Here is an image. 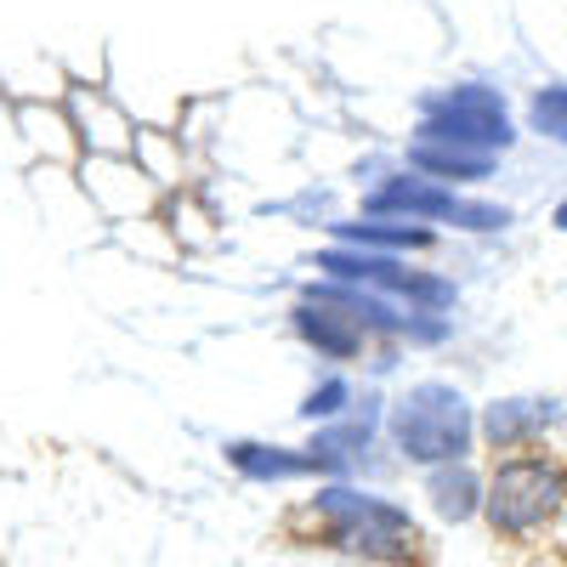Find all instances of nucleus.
<instances>
[{"mask_svg": "<svg viewBox=\"0 0 567 567\" xmlns=\"http://www.w3.org/2000/svg\"><path fill=\"white\" fill-rule=\"evenodd\" d=\"M336 239L352 245V250H425V245H432V227L369 216V221H341V227H336Z\"/></svg>", "mask_w": 567, "mask_h": 567, "instance_id": "f8f14e48", "label": "nucleus"}, {"mask_svg": "<svg viewBox=\"0 0 567 567\" xmlns=\"http://www.w3.org/2000/svg\"><path fill=\"white\" fill-rule=\"evenodd\" d=\"M227 460L245 471L250 483H290V477H312L318 454H301V449H267V443H227Z\"/></svg>", "mask_w": 567, "mask_h": 567, "instance_id": "9b49d317", "label": "nucleus"}, {"mask_svg": "<svg viewBox=\"0 0 567 567\" xmlns=\"http://www.w3.org/2000/svg\"><path fill=\"white\" fill-rule=\"evenodd\" d=\"M534 131L567 142V85H550V91H539V97H534Z\"/></svg>", "mask_w": 567, "mask_h": 567, "instance_id": "dca6fc26", "label": "nucleus"}, {"mask_svg": "<svg viewBox=\"0 0 567 567\" xmlns=\"http://www.w3.org/2000/svg\"><path fill=\"white\" fill-rule=\"evenodd\" d=\"M409 165L425 171L432 182H477L494 171V154H471V148H449V142H414Z\"/></svg>", "mask_w": 567, "mask_h": 567, "instance_id": "ddd939ff", "label": "nucleus"}, {"mask_svg": "<svg viewBox=\"0 0 567 567\" xmlns=\"http://www.w3.org/2000/svg\"><path fill=\"white\" fill-rule=\"evenodd\" d=\"M74 125L85 131V142H91L97 154H125V148H131L125 120H120L114 109H103L97 97H74Z\"/></svg>", "mask_w": 567, "mask_h": 567, "instance_id": "4468645a", "label": "nucleus"}, {"mask_svg": "<svg viewBox=\"0 0 567 567\" xmlns=\"http://www.w3.org/2000/svg\"><path fill=\"white\" fill-rule=\"evenodd\" d=\"M556 227H567V205H561V210H556Z\"/></svg>", "mask_w": 567, "mask_h": 567, "instance_id": "6ab92c4d", "label": "nucleus"}, {"mask_svg": "<svg viewBox=\"0 0 567 567\" xmlns=\"http://www.w3.org/2000/svg\"><path fill=\"white\" fill-rule=\"evenodd\" d=\"M80 176H85V194L114 216H148L154 210V176L131 154H85Z\"/></svg>", "mask_w": 567, "mask_h": 567, "instance_id": "0eeeda50", "label": "nucleus"}, {"mask_svg": "<svg viewBox=\"0 0 567 567\" xmlns=\"http://www.w3.org/2000/svg\"><path fill=\"white\" fill-rule=\"evenodd\" d=\"M341 403H347V381H323L312 398H307V420H329V414H341Z\"/></svg>", "mask_w": 567, "mask_h": 567, "instance_id": "f3484780", "label": "nucleus"}, {"mask_svg": "<svg viewBox=\"0 0 567 567\" xmlns=\"http://www.w3.org/2000/svg\"><path fill=\"white\" fill-rule=\"evenodd\" d=\"M323 272H336L341 284H363V290H398L420 307H449L454 290L443 278H425V272H403L398 256H381V250H352V245H336L318 256Z\"/></svg>", "mask_w": 567, "mask_h": 567, "instance_id": "423d86ee", "label": "nucleus"}, {"mask_svg": "<svg viewBox=\"0 0 567 567\" xmlns=\"http://www.w3.org/2000/svg\"><path fill=\"white\" fill-rule=\"evenodd\" d=\"M23 131L40 142V148H52L58 159H74V125L52 109V114H40V109H23Z\"/></svg>", "mask_w": 567, "mask_h": 567, "instance_id": "2eb2a0df", "label": "nucleus"}, {"mask_svg": "<svg viewBox=\"0 0 567 567\" xmlns=\"http://www.w3.org/2000/svg\"><path fill=\"white\" fill-rule=\"evenodd\" d=\"M420 142H449V148H471V154H499L511 148V120L505 103L488 85H454V91H432L420 103Z\"/></svg>", "mask_w": 567, "mask_h": 567, "instance_id": "20e7f679", "label": "nucleus"}, {"mask_svg": "<svg viewBox=\"0 0 567 567\" xmlns=\"http://www.w3.org/2000/svg\"><path fill=\"white\" fill-rule=\"evenodd\" d=\"M550 420H556V403H545V398H505L483 414V443L494 454L539 449V432H550Z\"/></svg>", "mask_w": 567, "mask_h": 567, "instance_id": "6e6552de", "label": "nucleus"}, {"mask_svg": "<svg viewBox=\"0 0 567 567\" xmlns=\"http://www.w3.org/2000/svg\"><path fill=\"white\" fill-rule=\"evenodd\" d=\"M392 437L398 449L414 460V465H460L471 454V437H477V425H471V409L454 386L443 381H425L414 386L398 409H392Z\"/></svg>", "mask_w": 567, "mask_h": 567, "instance_id": "7ed1b4c3", "label": "nucleus"}, {"mask_svg": "<svg viewBox=\"0 0 567 567\" xmlns=\"http://www.w3.org/2000/svg\"><path fill=\"white\" fill-rule=\"evenodd\" d=\"M312 516L329 545H341L352 556H369V561H409L420 550V528L414 516L381 494H358L347 483H329L318 488L312 499Z\"/></svg>", "mask_w": 567, "mask_h": 567, "instance_id": "f03ea898", "label": "nucleus"}, {"mask_svg": "<svg viewBox=\"0 0 567 567\" xmlns=\"http://www.w3.org/2000/svg\"><path fill=\"white\" fill-rule=\"evenodd\" d=\"M296 329H301V341L318 347L323 358H358L363 341H369V329L347 307H329V301H301L296 307Z\"/></svg>", "mask_w": 567, "mask_h": 567, "instance_id": "1a4fd4ad", "label": "nucleus"}, {"mask_svg": "<svg viewBox=\"0 0 567 567\" xmlns=\"http://www.w3.org/2000/svg\"><path fill=\"white\" fill-rule=\"evenodd\" d=\"M363 210L381 216V221H386V216L454 221V227H471V233H494V227L511 221V210H499V205H471V199L449 194V187H437V182H420V176H392L386 187H374Z\"/></svg>", "mask_w": 567, "mask_h": 567, "instance_id": "39448f33", "label": "nucleus"}, {"mask_svg": "<svg viewBox=\"0 0 567 567\" xmlns=\"http://www.w3.org/2000/svg\"><path fill=\"white\" fill-rule=\"evenodd\" d=\"M561 511H567V465L545 449L505 454L494 465V477L483 483V516H488V528L511 545L545 534Z\"/></svg>", "mask_w": 567, "mask_h": 567, "instance_id": "f257e3e1", "label": "nucleus"}, {"mask_svg": "<svg viewBox=\"0 0 567 567\" xmlns=\"http://www.w3.org/2000/svg\"><path fill=\"white\" fill-rule=\"evenodd\" d=\"M528 567H567V561H556V556H545V561H528Z\"/></svg>", "mask_w": 567, "mask_h": 567, "instance_id": "a211bd4d", "label": "nucleus"}, {"mask_svg": "<svg viewBox=\"0 0 567 567\" xmlns=\"http://www.w3.org/2000/svg\"><path fill=\"white\" fill-rule=\"evenodd\" d=\"M425 494H432V511L443 523H471V516L483 511V477L471 471V460L437 465L432 477H425Z\"/></svg>", "mask_w": 567, "mask_h": 567, "instance_id": "9d476101", "label": "nucleus"}]
</instances>
